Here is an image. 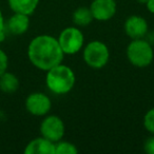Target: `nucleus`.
Wrapping results in <instances>:
<instances>
[{
    "label": "nucleus",
    "instance_id": "15",
    "mask_svg": "<svg viewBox=\"0 0 154 154\" xmlns=\"http://www.w3.org/2000/svg\"><path fill=\"white\" fill-rule=\"evenodd\" d=\"M78 153L77 147L71 141L59 140L55 143V154H76Z\"/></svg>",
    "mask_w": 154,
    "mask_h": 154
},
{
    "label": "nucleus",
    "instance_id": "6",
    "mask_svg": "<svg viewBox=\"0 0 154 154\" xmlns=\"http://www.w3.org/2000/svg\"><path fill=\"white\" fill-rule=\"evenodd\" d=\"M66 133L64 122L57 115H45L40 124V134L45 138L57 143L61 140Z\"/></svg>",
    "mask_w": 154,
    "mask_h": 154
},
{
    "label": "nucleus",
    "instance_id": "13",
    "mask_svg": "<svg viewBox=\"0 0 154 154\" xmlns=\"http://www.w3.org/2000/svg\"><path fill=\"white\" fill-rule=\"evenodd\" d=\"M19 79L13 73L7 71L2 75H0V91L8 94H12L19 89Z\"/></svg>",
    "mask_w": 154,
    "mask_h": 154
},
{
    "label": "nucleus",
    "instance_id": "9",
    "mask_svg": "<svg viewBox=\"0 0 154 154\" xmlns=\"http://www.w3.org/2000/svg\"><path fill=\"white\" fill-rule=\"evenodd\" d=\"M125 33L131 39L145 38L149 32L147 20L139 15H131L126 19L124 24Z\"/></svg>",
    "mask_w": 154,
    "mask_h": 154
},
{
    "label": "nucleus",
    "instance_id": "1",
    "mask_svg": "<svg viewBox=\"0 0 154 154\" xmlns=\"http://www.w3.org/2000/svg\"><path fill=\"white\" fill-rule=\"evenodd\" d=\"M28 57L30 62L41 71L47 72L64 58L57 38L48 34L38 35L29 43Z\"/></svg>",
    "mask_w": 154,
    "mask_h": 154
},
{
    "label": "nucleus",
    "instance_id": "5",
    "mask_svg": "<svg viewBox=\"0 0 154 154\" xmlns=\"http://www.w3.org/2000/svg\"><path fill=\"white\" fill-rule=\"evenodd\" d=\"M58 43L64 55H75L84 49L85 36L78 26H68L58 35Z\"/></svg>",
    "mask_w": 154,
    "mask_h": 154
},
{
    "label": "nucleus",
    "instance_id": "16",
    "mask_svg": "<svg viewBox=\"0 0 154 154\" xmlns=\"http://www.w3.org/2000/svg\"><path fill=\"white\" fill-rule=\"evenodd\" d=\"M143 128L150 134H154V108L148 110L143 119Z\"/></svg>",
    "mask_w": 154,
    "mask_h": 154
},
{
    "label": "nucleus",
    "instance_id": "17",
    "mask_svg": "<svg viewBox=\"0 0 154 154\" xmlns=\"http://www.w3.org/2000/svg\"><path fill=\"white\" fill-rule=\"evenodd\" d=\"M9 68V57L3 50L0 49V75L8 71Z\"/></svg>",
    "mask_w": 154,
    "mask_h": 154
},
{
    "label": "nucleus",
    "instance_id": "18",
    "mask_svg": "<svg viewBox=\"0 0 154 154\" xmlns=\"http://www.w3.org/2000/svg\"><path fill=\"white\" fill-rule=\"evenodd\" d=\"M143 151L148 154H154V134L148 137L143 143Z\"/></svg>",
    "mask_w": 154,
    "mask_h": 154
},
{
    "label": "nucleus",
    "instance_id": "8",
    "mask_svg": "<svg viewBox=\"0 0 154 154\" xmlns=\"http://www.w3.org/2000/svg\"><path fill=\"white\" fill-rule=\"evenodd\" d=\"M89 8L94 20L100 22L111 20L117 12L116 0H93Z\"/></svg>",
    "mask_w": 154,
    "mask_h": 154
},
{
    "label": "nucleus",
    "instance_id": "4",
    "mask_svg": "<svg viewBox=\"0 0 154 154\" xmlns=\"http://www.w3.org/2000/svg\"><path fill=\"white\" fill-rule=\"evenodd\" d=\"M82 59L88 66L99 70L109 62L110 50L103 41L92 40L84 45Z\"/></svg>",
    "mask_w": 154,
    "mask_h": 154
},
{
    "label": "nucleus",
    "instance_id": "7",
    "mask_svg": "<svg viewBox=\"0 0 154 154\" xmlns=\"http://www.w3.org/2000/svg\"><path fill=\"white\" fill-rule=\"evenodd\" d=\"M26 109L34 116H45L52 109L51 98L42 92H33L26 99Z\"/></svg>",
    "mask_w": 154,
    "mask_h": 154
},
{
    "label": "nucleus",
    "instance_id": "20",
    "mask_svg": "<svg viewBox=\"0 0 154 154\" xmlns=\"http://www.w3.org/2000/svg\"><path fill=\"white\" fill-rule=\"evenodd\" d=\"M146 8L149 11V13L154 14V0H148L146 2Z\"/></svg>",
    "mask_w": 154,
    "mask_h": 154
},
{
    "label": "nucleus",
    "instance_id": "12",
    "mask_svg": "<svg viewBox=\"0 0 154 154\" xmlns=\"http://www.w3.org/2000/svg\"><path fill=\"white\" fill-rule=\"evenodd\" d=\"M40 0H8L9 7L14 13H21L31 16L38 8Z\"/></svg>",
    "mask_w": 154,
    "mask_h": 154
},
{
    "label": "nucleus",
    "instance_id": "19",
    "mask_svg": "<svg viewBox=\"0 0 154 154\" xmlns=\"http://www.w3.org/2000/svg\"><path fill=\"white\" fill-rule=\"evenodd\" d=\"M5 34H7V28H5V21L3 14L0 10V42L5 39Z\"/></svg>",
    "mask_w": 154,
    "mask_h": 154
},
{
    "label": "nucleus",
    "instance_id": "21",
    "mask_svg": "<svg viewBox=\"0 0 154 154\" xmlns=\"http://www.w3.org/2000/svg\"><path fill=\"white\" fill-rule=\"evenodd\" d=\"M137 2L140 3V5H146V2H147L148 0H136Z\"/></svg>",
    "mask_w": 154,
    "mask_h": 154
},
{
    "label": "nucleus",
    "instance_id": "3",
    "mask_svg": "<svg viewBox=\"0 0 154 154\" xmlns=\"http://www.w3.org/2000/svg\"><path fill=\"white\" fill-rule=\"evenodd\" d=\"M129 62L136 68H147L154 60L153 45L145 38L132 39L126 50Z\"/></svg>",
    "mask_w": 154,
    "mask_h": 154
},
{
    "label": "nucleus",
    "instance_id": "14",
    "mask_svg": "<svg viewBox=\"0 0 154 154\" xmlns=\"http://www.w3.org/2000/svg\"><path fill=\"white\" fill-rule=\"evenodd\" d=\"M72 20L75 26H78V28H82V26H88L89 24H91L94 18H93L90 8L79 7L73 12Z\"/></svg>",
    "mask_w": 154,
    "mask_h": 154
},
{
    "label": "nucleus",
    "instance_id": "2",
    "mask_svg": "<svg viewBox=\"0 0 154 154\" xmlns=\"http://www.w3.org/2000/svg\"><path fill=\"white\" fill-rule=\"evenodd\" d=\"M76 76L72 68L66 64L58 63L47 71L45 85L53 94L64 95L73 90Z\"/></svg>",
    "mask_w": 154,
    "mask_h": 154
},
{
    "label": "nucleus",
    "instance_id": "10",
    "mask_svg": "<svg viewBox=\"0 0 154 154\" xmlns=\"http://www.w3.org/2000/svg\"><path fill=\"white\" fill-rule=\"evenodd\" d=\"M7 31L13 35H22L30 28V16L21 13H14L5 23Z\"/></svg>",
    "mask_w": 154,
    "mask_h": 154
},
{
    "label": "nucleus",
    "instance_id": "11",
    "mask_svg": "<svg viewBox=\"0 0 154 154\" xmlns=\"http://www.w3.org/2000/svg\"><path fill=\"white\" fill-rule=\"evenodd\" d=\"M26 154H55V143L43 136L34 138L24 148Z\"/></svg>",
    "mask_w": 154,
    "mask_h": 154
}]
</instances>
